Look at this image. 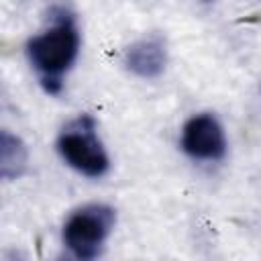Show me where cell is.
I'll use <instances>...</instances> for the list:
<instances>
[{
	"label": "cell",
	"mask_w": 261,
	"mask_h": 261,
	"mask_svg": "<svg viewBox=\"0 0 261 261\" xmlns=\"http://www.w3.org/2000/svg\"><path fill=\"white\" fill-rule=\"evenodd\" d=\"M80 51V33L73 18L61 12V18L43 35L29 39L27 57L31 65L41 73V84L51 80H61V75L71 67Z\"/></svg>",
	"instance_id": "obj_1"
},
{
	"label": "cell",
	"mask_w": 261,
	"mask_h": 261,
	"mask_svg": "<svg viewBox=\"0 0 261 261\" xmlns=\"http://www.w3.org/2000/svg\"><path fill=\"white\" fill-rule=\"evenodd\" d=\"M57 151L73 169L88 177H100L108 171V155L96 135V122L90 114H82L61 130Z\"/></svg>",
	"instance_id": "obj_2"
},
{
	"label": "cell",
	"mask_w": 261,
	"mask_h": 261,
	"mask_svg": "<svg viewBox=\"0 0 261 261\" xmlns=\"http://www.w3.org/2000/svg\"><path fill=\"white\" fill-rule=\"evenodd\" d=\"M114 220L116 214L106 204L82 206L67 218L63 226V243L77 259H94L100 255Z\"/></svg>",
	"instance_id": "obj_3"
},
{
	"label": "cell",
	"mask_w": 261,
	"mask_h": 261,
	"mask_svg": "<svg viewBox=\"0 0 261 261\" xmlns=\"http://www.w3.org/2000/svg\"><path fill=\"white\" fill-rule=\"evenodd\" d=\"M181 149L196 159H220L226 151L220 122L212 114L192 116L181 130Z\"/></svg>",
	"instance_id": "obj_4"
},
{
	"label": "cell",
	"mask_w": 261,
	"mask_h": 261,
	"mask_svg": "<svg viewBox=\"0 0 261 261\" xmlns=\"http://www.w3.org/2000/svg\"><path fill=\"white\" fill-rule=\"evenodd\" d=\"M167 63V51L161 39L149 37L133 43L124 51V65L139 77H157Z\"/></svg>",
	"instance_id": "obj_5"
},
{
	"label": "cell",
	"mask_w": 261,
	"mask_h": 261,
	"mask_svg": "<svg viewBox=\"0 0 261 261\" xmlns=\"http://www.w3.org/2000/svg\"><path fill=\"white\" fill-rule=\"evenodd\" d=\"M29 161L27 147L20 137L2 130L0 133V175L4 179H16L24 173Z\"/></svg>",
	"instance_id": "obj_6"
},
{
	"label": "cell",
	"mask_w": 261,
	"mask_h": 261,
	"mask_svg": "<svg viewBox=\"0 0 261 261\" xmlns=\"http://www.w3.org/2000/svg\"><path fill=\"white\" fill-rule=\"evenodd\" d=\"M206 2H212V0H206Z\"/></svg>",
	"instance_id": "obj_7"
}]
</instances>
